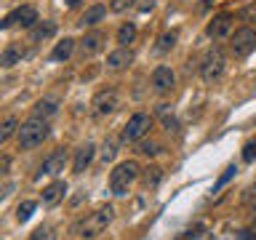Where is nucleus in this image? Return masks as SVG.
<instances>
[{
  "label": "nucleus",
  "instance_id": "obj_1",
  "mask_svg": "<svg viewBox=\"0 0 256 240\" xmlns=\"http://www.w3.org/2000/svg\"><path fill=\"white\" fill-rule=\"evenodd\" d=\"M48 120L46 118H35L32 115L30 120H24L16 131V139H19V150H35L38 144H43L48 139Z\"/></svg>",
  "mask_w": 256,
  "mask_h": 240
},
{
  "label": "nucleus",
  "instance_id": "obj_2",
  "mask_svg": "<svg viewBox=\"0 0 256 240\" xmlns=\"http://www.w3.org/2000/svg\"><path fill=\"white\" fill-rule=\"evenodd\" d=\"M112 216H115V208H112V206H102V208H96V211L86 214L83 219H80V224L75 227V232H78L80 238L91 240V238L102 235V232L110 227Z\"/></svg>",
  "mask_w": 256,
  "mask_h": 240
},
{
  "label": "nucleus",
  "instance_id": "obj_3",
  "mask_svg": "<svg viewBox=\"0 0 256 240\" xmlns=\"http://www.w3.org/2000/svg\"><path fill=\"white\" fill-rule=\"evenodd\" d=\"M136 179H139V163H136V160H123V163H118L110 174V192L115 198H126Z\"/></svg>",
  "mask_w": 256,
  "mask_h": 240
},
{
  "label": "nucleus",
  "instance_id": "obj_4",
  "mask_svg": "<svg viewBox=\"0 0 256 240\" xmlns=\"http://www.w3.org/2000/svg\"><path fill=\"white\" fill-rule=\"evenodd\" d=\"M254 48H256V30H251V27H240L230 38V51L235 59H246Z\"/></svg>",
  "mask_w": 256,
  "mask_h": 240
},
{
  "label": "nucleus",
  "instance_id": "obj_5",
  "mask_svg": "<svg viewBox=\"0 0 256 240\" xmlns=\"http://www.w3.org/2000/svg\"><path fill=\"white\" fill-rule=\"evenodd\" d=\"M152 128V118L147 112H136V115L128 118V123L123 126V134H120V139L123 142H139L147 136V131Z\"/></svg>",
  "mask_w": 256,
  "mask_h": 240
},
{
  "label": "nucleus",
  "instance_id": "obj_6",
  "mask_svg": "<svg viewBox=\"0 0 256 240\" xmlns=\"http://www.w3.org/2000/svg\"><path fill=\"white\" fill-rule=\"evenodd\" d=\"M224 67H227V59H224V54L219 48H214V51L206 54L203 64H200V78L206 80V83H214V80H219L224 75Z\"/></svg>",
  "mask_w": 256,
  "mask_h": 240
},
{
  "label": "nucleus",
  "instance_id": "obj_7",
  "mask_svg": "<svg viewBox=\"0 0 256 240\" xmlns=\"http://www.w3.org/2000/svg\"><path fill=\"white\" fill-rule=\"evenodd\" d=\"M38 22L40 19H38L35 6H19V8H14L3 22H0V30H11L14 24H19V27H35Z\"/></svg>",
  "mask_w": 256,
  "mask_h": 240
},
{
  "label": "nucleus",
  "instance_id": "obj_8",
  "mask_svg": "<svg viewBox=\"0 0 256 240\" xmlns=\"http://www.w3.org/2000/svg\"><path fill=\"white\" fill-rule=\"evenodd\" d=\"M91 107L96 115H112L118 107H120V99H118V91H112V88H104V91H99L94 96Z\"/></svg>",
  "mask_w": 256,
  "mask_h": 240
},
{
  "label": "nucleus",
  "instance_id": "obj_9",
  "mask_svg": "<svg viewBox=\"0 0 256 240\" xmlns=\"http://www.w3.org/2000/svg\"><path fill=\"white\" fill-rule=\"evenodd\" d=\"M176 83V75L171 67H166V64H160V67L152 70V88H155L158 94H168Z\"/></svg>",
  "mask_w": 256,
  "mask_h": 240
},
{
  "label": "nucleus",
  "instance_id": "obj_10",
  "mask_svg": "<svg viewBox=\"0 0 256 240\" xmlns=\"http://www.w3.org/2000/svg\"><path fill=\"white\" fill-rule=\"evenodd\" d=\"M64 166H67V152L56 150V152H51V155L43 160V166H40V176H59L64 171Z\"/></svg>",
  "mask_w": 256,
  "mask_h": 240
},
{
  "label": "nucleus",
  "instance_id": "obj_11",
  "mask_svg": "<svg viewBox=\"0 0 256 240\" xmlns=\"http://www.w3.org/2000/svg\"><path fill=\"white\" fill-rule=\"evenodd\" d=\"M96 155V147L91 142H86V144H80V147L75 150V160H72V171L75 174H83L88 166H91V160Z\"/></svg>",
  "mask_w": 256,
  "mask_h": 240
},
{
  "label": "nucleus",
  "instance_id": "obj_12",
  "mask_svg": "<svg viewBox=\"0 0 256 240\" xmlns=\"http://www.w3.org/2000/svg\"><path fill=\"white\" fill-rule=\"evenodd\" d=\"M232 30V14H219V16H214V22H208V38H214V40H219L224 38L227 32Z\"/></svg>",
  "mask_w": 256,
  "mask_h": 240
},
{
  "label": "nucleus",
  "instance_id": "obj_13",
  "mask_svg": "<svg viewBox=\"0 0 256 240\" xmlns=\"http://www.w3.org/2000/svg\"><path fill=\"white\" fill-rule=\"evenodd\" d=\"M64 195H67V182L56 179L54 184H48V187L43 190V206H56L59 200H64Z\"/></svg>",
  "mask_w": 256,
  "mask_h": 240
},
{
  "label": "nucleus",
  "instance_id": "obj_14",
  "mask_svg": "<svg viewBox=\"0 0 256 240\" xmlns=\"http://www.w3.org/2000/svg\"><path fill=\"white\" fill-rule=\"evenodd\" d=\"M134 62V54H131V48H118V51H112L107 54V67L110 70H126L128 64Z\"/></svg>",
  "mask_w": 256,
  "mask_h": 240
},
{
  "label": "nucleus",
  "instance_id": "obj_15",
  "mask_svg": "<svg viewBox=\"0 0 256 240\" xmlns=\"http://www.w3.org/2000/svg\"><path fill=\"white\" fill-rule=\"evenodd\" d=\"M56 35V22H38L35 27H30V40L32 43H43V40Z\"/></svg>",
  "mask_w": 256,
  "mask_h": 240
},
{
  "label": "nucleus",
  "instance_id": "obj_16",
  "mask_svg": "<svg viewBox=\"0 0 256 240\" xmlns=\"http://www.w3.org/2000/svg\"><path fill=\"white\" fill-rule=\"evenodd\" d=\"M104 16H107V8H104L102 3H96V6H91V8H86V14L80 16V27H96Z\"/></svg>",
  "mask_w": 256,
  "mask_h": 240
},
{
  "label": "nucleus",
  "instance_id": "obj_17",
  "mask_svg": "<svg viewBox=\"0 0 256 240\" xmlns=\"http://www.w3.org/2000/svg\"><path fill=\"white\" fill-rule=\"evenodd\" d=\"M104 46V35L102 32H88V35L80 40V51H83V56H91L96 51H102Z\"/></svg>",
  "mask_w": 256,
  "mask_h": 240
},
{
  "label": "nucleus",
  "instance_id": "obj_18",
  "mask_svg": "<svg viewBox=\"0 0 256 240\" xmlns=\"http://www.w3.org/2000/svg\"><path fill=\"white\" fill-rule=\"evenodd\" d=\"M24 56H27V51H24L22 46H8L3 51V56H0V64H3V67H16V64H22Z\"/></svg>",
  "mask_w": 256,
  "mask_h": 240
},
{
  "label": "nucleus",
  "instance_id": "obj_19",
  "mask_svg": "<svg viewBox=\"0 0 256 240\" xmlns=\"http://www.w3.org/2000/svg\"><path fill=\"white\" fill-rule=\"evenodd\" d=\"M72 51H75V40H72V38H64V40H59V43L54 46L51 62H64V59H70Z\"/></svg>",
  "mask_w": 256,
  "mask_h": 240
},
{
  "label": "nucleus",
  "instance_id": "obj_20",
  "mask_svg": "<svg viewBox=\"0 0 256 240\" xmlns=\"http://www.w3.org/2000/svg\"><path fill=\"white\" fill-rule=\"evenodd\" d=\"M136 40V24L134 22H126L123 27L118 30V46L120 48H128Z\"/></svg>",
  "mask_w": 256,
  "mask_h": 240
},
{
  "label": "nucleus",
  "instance_id": "obj_21",
  "mask_svg": "<svg viewBox=\"0 0 256 240\" xmlns=\"http://www.w3.org/2000/svg\"><path fill=\"white\" fill-rule=\"evenodd\" d=\"M235 174H238V166H227V168H224L222 176H219V179H216V184H214V192H222L232 179H235Z\"/></svg>",
  "mask_w": 256,
  "mask_h": 240
},
{
  "label": "nucleus",
  "instance_id": "obj_22",
  "mask_svg": "<svg viewBox=\"0 0 256 240\" xmlns=\"http://www.w3.org/2000/svg\"><path fill=\"white\" fill-rule=\"evenodd\" d=\"M56 110H59V107H56L54 102H48V99H46V102H38V104H35V112H32V115H35V118H46V120H48L51 115H56Z\"/></svg>",
  "mask_w": 256,
  "mask_h": 240
},
{
  "label": "nucleus",
  "instance_id": "obj_23",
  "mask_svg": "<svg viewBox=\"0 0 256 240\" xmlns=\"http://www.w3.org/2000/svg\"><path fill=\"white\" fill-rule=\"evenodd\" d=\"M14 131H19V120L11 115V118L3 120V128H0V142H8L14 136Z\"/></svg>",
  "mask_w": 256,
  "mask_h": 240
},
{
  "label": "nucleus",
  "instance_id": "obj_24",
  "mask_svg": "<svg viewBox=\"0 0 256 240\" xmlns=\"http://www.w3.org/2000/svg\"><path fill=\"white\" fill-rule=\"evenodd\" d=\"M35 208H38L35 200H24V203H19V208H16V219H19V222H30V216L35 214Z\"/></svg>",
  "mask_w": 256,
  "mask_h": 240
},
{
  "label": "nucleus",
  "instance_id": "obj_25",
  "mask_svg": "<svg viewBox=\"0 0 256 240\" xmlns=\"http://www.w3.org/2000/svg\"><path fill=\"white\" fill-rule=\"evenodd\" d=\"M203 235H206V224H200V222H198V224H192L190 230H184L176 240H200Z\"/></svg>",
  "mask_w": 256,
  "mask_h": 240
},
{
  "label": "nucleus",
  "instance_id": "obj_26",
  "mask_svg": "<svg viewBox=\"0 0 256 240\" xmlns=\"http://www.w3.org/2000/svg\"><path fill=\"white\" fill-rule=\"evenodd\" d=\"M174 46H176V32H166V35L158 38V51H160V54L171 51Z\"/></svg>",
  "mask_w": 256,
  "mask_h": 240
},
{
  "label": "nucleus",
  "instance_id": "obj_27",
  "mask_svg": "<svg viewBox=\"0 0 256 240\" xmlns=\"http://www.w3.org/2000/svg\"><path fill=\"white\" fill-rule=\"evenodd\" d=\"M30 240H56V230L54 227H38L30 235Z\"/></svg>",
  "mask_w": 256,
  "mask_h": 240
},
{
  "label": "nucleus",
  "instance_id": "obj_28",
  "mask_svg": "<svg viewBox=\"0 0 256 240\" xmlns=\"http://www.w3.org/2000/svg\"><path fill=\"white\" fill-rule=\"evenodd\" d=\"M160 176H163V174H160V168L152 166V168H147V174H144V184H147V187H155V184L160 182Z\"/></svg>",
  "mask_w": 256,
  "mask_h": 240
},
{
  "label": "nucleus",
  "instance_id": "obj_29",
  "mask_svg": "<svg viewBox=\"0 0 256 240\" xmlns=\"http://www.w3.org/2000/svg\"><path fill=\"white\" fill-rule=\"evenodd\" d=\"M243 160H246V163H254V160H256V139H251L243 147Z\"/></svg>",
  "mask_w": 256,
  "mask_h": 240
},
{
  "label": "nucleus",
  "instance_id": "obj_30",
  "mask_svg": "<svg viewBox=\"0 0 256 240\" xmlns=\"http://www.w3.org/2000/svg\"><path fill=\"white\" fill-rule=\"evenodd\" d=\"M136 152H142V155H158V152H160V147H158L155 142H142V144H139V150H136Z\"/></svg>",
  "mask_w": 256,
  "mask_h": 240
},
{
  "label": "nucleus",
  "instance_id": "obj_31",
  "mask_svg": "<svg viewBox=\"0 0 256 240\" xmlns=\"http://www.w3.org/2000/svg\"><path fill=\"white\" fill-rule=\"evenodd\" d=\"M131 6H134V0H112V3H110V11L123 14L126 8H131Z\"/></svg>",
  "mask_w": 256,
  "mask_h": 240
},
{
  "label": "nucleus",
  "instance_id": "obj_32",
  "mask_svg": "<svg viewBox=\"0 0 256 240\" xmlns=\"http://www.w3.org/2000/svg\"><path fill=\"white\" fill-rule=\"evenodd\" d=\"M235 240H256V230H240L235 232Z\"/></svg>",
  "mask_w": 256,
  "mask_h": 240
},
{
  "label": "nucleus",
  "instance_id": "obj_33",
  "mask_svg": "<svg viewBox=\"0 0 256 240\" xmlns=\"http://www.w3.org/2000/svg\"><path fill=\"white\" fill-rule=\"evenodd\" d=\"M112 158H115V144L107 142V144H104V150H102V160H112Z\"/></svg>",
  "mask_w": 256,
  "mask_h": 240
},
{
  "label": "nucleus",
  "instance_id": "obj_34",
  "mask_svg": "<svg viewBox=\"0 0 256 240\" xmlns=\"http://www.w3.org/2000/svg\"><path fill=\"white\" fill-rule=\"evenodd\" d=\"M243 16H246L248 22H256V3H254V6H248L246 11H243Z\"/></svg>",
  "mask_w": 256,
  "mask_h": 240
},
{
  "label": "nucleus",
  "instance_id": "obj_35",
  "mask_svg": "<svg viewBox=\"0 0 256 240\" xmlns=\"http://www.w3.org/2000/svg\"><path fill=\"white\" fill-rule=\"evenodd\" d=\"M78 3H80V0H67V6H70V8H75Z\"/></svg>",
  "mask_w": 256,
  "mask_h": 240
},
{
  "label": "nucleus",
  "instance_id": "obj_36",
  "mask_svg": "<svg viewBox=\"0 0 256 240\" xmlns=\"http://www.w3.org/2000/svg\"><path fill=\"white\" fill-rule=\"evenodd\" d=\"M211 3H214V0H203V6H206V8H208V6H211Z\"/></svg>",
  "mask_w": 256,
  "mask_h": 240
}]
</instances>
